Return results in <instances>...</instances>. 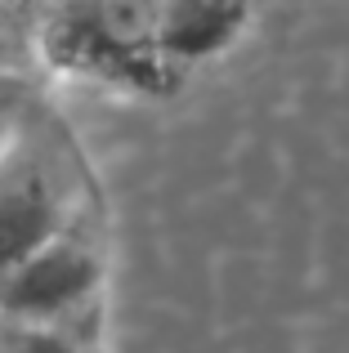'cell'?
<instances>
[{
    "mask_svg": "<svg viewBox=\"0 0 349 353\" xmlns=\"http://www.w3.org/2000/svg\"><path fill=\"white\" fill-rule=\"evenodd\" d=\"M246 23V0H148L161 63H197L228 50Z\"/></svg>",
    "mask_w": 349,
    "mask_h": 353,
    "instance_id": "3",
    "label": "cell"
},
{
    "mask_svg": "<svg viewBox=\"0 0 349 353\" xmlns=\"http://www.w3.org/2000/svg\"><path fill=\"white\" fill-rule=\"evenodd\" d=\"M0 349L5 353H81L68 336V327H36V322H9L0 318Z\"/></svg>",
    "mask_w": 349,
    "mask_h": 353,
    "instance_id": "4",
    "label": "cell"
},
{
    "mask_svg": "<svg viewBox=\"0 0 349 353\" xmlns=\"http://www.w3.org/2000/svg\"><path fill=\"white\" fill-rule=\"evenodd\" d=\"M63 233H72L68 174L23 121L0 148V273Z\"/></svg>",
    "mask_w": 349,
    "mask_h": 353,
    "instance_id": "1",
    "label": "cell"
},
{
    "mask_svg": "<svg viewBox=\"0 0 349 353\" xmlns=\"http://www.w3.org/2000/svg\"><path fill=\"white\" fill-rule=\"evenodd\" d=\"M103 286V255L81 233H63L0 273V318L68 327Z\"/></svg>",
    "mask_w": 349,
    "mask_h": 353,
    "instance_id": "2",
    "label": "cell"
},
{
    "mask_svg": "<svg viewBox=\"0 0 349 353\" xmlns=\"http://www.w3.org/2000/svg\"><path fill=\"white\" fill-rule=\"evenodd\" d=\"M0 353H5V349H0Z\"/></svg>",
    "mask_w": 349,
    "mask_h": 353,
    "instance_id": "6",
    "label": "cell"
},
{
    "mask_svg": "<svg viewBox=\"0 0 349 353\" xmlns=\"http://www.w3.org/2000/svg\"><path fill=\"white\" fill-rule=\"evenodd\" d=\"M23 121H27L23 117V94H18L9 81H0V148L14 139V130L23 125Z\"/></svg>",
    "mask_w": 349,
    "mask_h": 353,
    "instance_id": "5",
    "label": "cell"
}]
</instances>
